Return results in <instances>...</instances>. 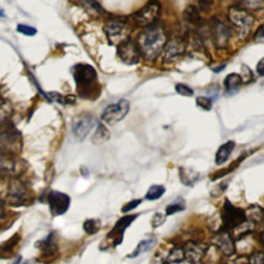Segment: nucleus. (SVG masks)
<instances>
[{"label": "nucleus", "mask_w": 264, "mask_h": 264, "mask_svg": "<svg viewBox=\"0 0 264 264\" xmlns=\"http://www.w3.org/2000/svg\"><path fill=\"white\" fill-rule=\"evenodd\" d=\"M211 3H205V2H202V3H199V6H200V9L201 11L203 12H207L210 8H211Z\"/></svg>", "instance_id": "43"}, {"label": "nucleus", "mask_w": 264, "mask_h": 264, "mask_svg": "<svg viewBox=\"0 0 264 264\" xmlns=\"http://www.w3.org/2000/svg\"><path fill=\"white\" fill-rule=\"evenodd\" d=\"M164 193H165V187L164 186L153 185V186L150 187L148 192H146L144 198L146 200H150V201L158 200L159 198H161L163 196Z\"/></svg>", "instance_id": "29"}, {"label": "nucleus", "mask_w": 264, "mask_h": 264, "mask_svg": "<svg viewBox=\"0 0 264 264\" xmlns=\"http://www.w3.org/2000/svg\"><path fill=\"white\" fill-rule=\"evenodd\" d=\"M161 5L158 2H150L135 12L131 19L137 27L146 28L155 24L161 13Z\"/></svg>", "instance_id": "7"}, {"label": "nucleus", "mask_w": 264, "mask_h": 264, "mask_svg": "<svg viewBox=\"0 0 264 264\" xmlns=\"http://www.w3.org/2000/svg\"><path fill=\"white\" fill-rule=\"evenodd\" d=\"M36 248L42 252V254L45 258L55 256L58 252V245L56 243L55 234L51 233L47 239L37 242Z\"/></svg>", "instance_id": "18"}, {"label": "nucleus", "mask_w": 264, "mask_h": 264, "mask_svg": "<svg viewBox=\"0 0 264 264\" xmlns=\"http://www.w3.org/2000/svg\"><path fill=\"white\" fill-rule=\"evenodd\" d=\"M224 68H225V64H223V65H221V66H219V67H217V68H212V70H213L214 72L218 73V72H221Z\"/></svg>", "instance_id": "45"}, {"label": "nucleus", "mask_w": 264, "mask_h": 264, "mask_svg": "<svg viewBox=\"0 0 264 264\" xmlns=\"http://www.w3.org/2000/svg\"><path fill=\"white\" fill-rule=\"evenodd\" d=\"M196 105L203 110H211L213 107V100L207 96H199L196 98Z\"/></svg>", "instance_id": "32"}, {"label": "nucleus", "mask_w": 264, "mask_h": 264, "mask_svg": "<svg viewBox=\"0 0 264 264\" xmlns=\"http://www.w3.org/2000/svg\"><path fill=\"white\" fill-rule=\"evenodd\" d=\"M73 79L79 89L85 90L90 88L97 80V72L93 66L89 64H77L73 67Z\"/></svg>", "instance_id": "12"}, {"label": "nucleus", "mask_w": 264, "mask_h": 264, "mask_svg": "<svg viewBox=\"0 0 264 264\" xmlns=\"http://www.w3.org/2000/svg\"><path fill=\"white\" fill-rule=\"evenodd\" d=\"M186 209V203L184 201L183 198H179L175 200L174 202H172L171 204H168L166 209H165V213H166V216H171L175 213H179V212H182Z\"/></svg>", "instance_id": "30"}, {"label": "nucleus", "mask_w": 264, "mask_h": 264, "mask_svg": "<svg viewBox=\"0 0 264 264\" xmlns=\"http://www.w3.org/2000/svg\"><path fill=\"white\" fill-rule=\"evenodd\" d=\"M31 190L17 178H4L0 181V200L12 207H21L31 202Z\"/></svg>", "instance_id": "2"}, {"label": "nucleus", "mask_w": 264, "mask_h": 264, "mask_svg": "<svg viewBox=\"0 0 264 264\" xmlns=\"http://www.w3.org/2000/svg\"><path fill=\"white\" fill-rule=\"evenodd\" d=\"M238 7L252 12L264 10V0H248V2H242L237 4Z\"/></svg>", "instance_id": "28"}, {"label": "nucleus", "mask_w": 264, "mask_h": 264, "mask_svg": "<svg viewBox=\"0 0 264 264\" xmlns=\"http://www.w3.org/2000/svg\"><path fill=\"white\" fill-rule=\"evenodd\" d=\"M83 6L86 8L87 11H89L92 14H99L102 11L100 5L96 2H85L83 3Z\"/></svg>", "instance_id": "37"}, {"label": "nucleus", "mask_w": 264, "mask_h": 264, "mask_svg": "<svg viewBox=\"0 0 264 264\" xmlns=\"http://www.w3.org/2000/svg\"><path fill=\"white\" fill-rule=\"evenodd\" d=\"M260 242H261L262 246L264 247V232H262V233L260 234Z\"/></svg>", "instance_id": "46"}, {"label": "nucleus", "mask_w": 264, "mask_h": 264, "mask_svg": "<svg viewBox=\"0 0 264 264\" xmlns=\"http://www.w3.org/2000/svg\"><path fill=\"white\" fill-rule=\"evenodd\" d=\"M106 37L111 44H121L128 39L129 21L124 17H110L103 26Z\"/></svg>", "instance_id": "4"}, {"label": "nucleus", "mask_w": 264, "mask_h": 264, "mask_svg": "<svg viewBox=\"0 0 264 264\" xmlns=\"http://www.w3.org/2000/svg\"><path fill=\"white\" fill-rule=\"evenodd\" d=\"M221 219V231H229L231 229H236L247 221L246 211L240 208H236L228 199H225Z\"/></svg>", "instance_id": "5"}, {"label": "nucleus", "mask_w": 264, "mask_h": 264, "mask_svg": "<svg viewBox=\"0 0 264 264\" xmlns=\"http://www.w3.org/2000/svg\"><path fill=\"white\" fill-rule=\"evenodd\" d=\"M188 40L184 36H173L168 39V42L163 50V58L166 62H174L184 56L187 50Z\"/></svg>", "instance_id": "10"}, {"label": "nucleus", "mask_w": 264, "mask_h": 264, "mask_svg": "<svg viewBox=\"0 0 264 264\" xmlns=\"http://www.w3.org/2000/svg\"><path fill=\"white\" fill-rule=\"evenodd\" d=\"M96 124V119L92 115L89 114H82L77 116L72 121L71 125V131L73 137L82 141L84 140L87 135L90 133V131L93 129V127Z\"/></svg>", "instance_id": "11"}, {"label": "nucleus", "mask_w": 264, "mask_h": 264, "mask_svg": "<svg viewBox=\"0 0 264 264\" xmlns=\"http://www.w3.org/2000/svg\"><path fill=\"white\" fill-rule=\"evenodd\" d=\"M117 54H118L120 60L127 65H135L139 61L140 54L136 43L129 37L118 45Z\"/></svg>", "instance_id": "13"}, {"label": "nucleus", "mask_w": 264, "mask_h": 264, "mask_svg": "<svg viewBox=\"0 0 264 264\" xmlns=\"http://www.w3.org/2000/svg\"><path fill=\"white\" fill-rule=\"evenodd\" d=\"M186 258L192 263V264H201L202 257L204 255V249L199 246L196 243L189 242L187 244V247L184 249Z\"/></svg>", "instance_id": "19"}, {"label": "nucleus", "mask_w": 264, "mask_h": 264, "mask_svg": "<svg viewBox=\"0 0 264 264\" xmlns=\"http://www.w3.org/2000/svg\"><path fill=\"white\" fill-rule=\"evenodd\" d=\"M3 16V12L2 11H0V17H2Z\"/></svg>", "instance_id": "48"}, {"label": "nucleus", "mask_w": 264, "mask_h": 264, "mask_svg": "<svg viewBox=\"0 0 264 264\" xmlns=\"http://www.w3.org/2000/svg\"><path fill=\"white\" fill-rule=\"evenodd\" d=\"M210 36H212L213 43L218 50H224L228 47L231 29L230 27L219 17H214L210 23Z\"/></svg>", "instance_id": "8"}, {"label": "nucleus", "mask_w": 264, "mask_h": 264, "mask_svg": "<svg viewBox=\"0 0 264 264\" xmlns=\"http://www.w3.org/2000/svg\"><path fill=\"white\" fill-rule=\"evenodd\" d=\"M156 245V240L155 239H150V240H143L141 241L138 246L136 247V249L133 251V253L131 255H129L130 258H135L137 256H139L142 253H146L149 252L154 246Z\"/></svg>", "instance_id": "24"}, {"label": "nucleus", "mask_w": 264, "mask_h": 264, "mask_svg": "<svg viewBox=\"0 0 264 264\" xmlns=\"http://www.w3.org/2000/svg\"><path fill=\"white\" fill-rule=\"evenodd\" d=\"M186 259L185 256V251L182 248H173L170 250L167 258H166V262L167 263H181Z\"/></svg>", "instance_id": "27"}, {"label": "nucleus", "mask_w": 264, "mask_h": 264, "mask_svg": "<svg viewBox=\"0 0 264 264\" xmlns=\"http://www.w3.org/2000/svg\"><path fill=\"white\" fill-rule=\"evenodd\" d=\"M234 148H236V142H234L233 140H229V141L223 143L216 153V159H215L216 164L217 165L224 164L230 157Z\"/></svg>", "instance_id": "20"}, {"label": "nucleus", "mask_w": 264, "mask_h": 264, "mask_svg": "<svg viewBox=\"0 0 264 264\" xmlns=\"http://www.w3.org/2000/svg\"><path fill=\"white\" fill-rule=\"evenodd\" d=\"M83 228L86 233L88 234H95L100 229V222L95 219H90L85 221Z\"/></svg>", "instance_id": "31"}, {"label": "nucleus", "mask_w": 264, "mask_h": 264, "mask_svg": "<svg viewBox=\"0 0 264 264\" xmlns=\"http://www.w3.org/2000/svg\"><path fill=\"white\" fill-rule=\"evenodd\" d=\"M12 111H13V108H12V105L10 104V102H4L2 104V106H0V121L2 122L7 121L11 117Z\"/></svg>", "instance_id": "33"}, {"label": "nucleus", "mask_w": 264, "mask_h": 264, "mask_svg": "<svg viewBox=\"0 0 264 264\" xmlns=\"http://www.w3.org/2000/svg\"><path fill=\"white\" fill-rule=\"evenodd\" d=\"M253 40H254L255 42H261V41L264 40V24H262V25H260V26L258 27L256 32L254 33Z\"/></svg>", "instance_id": "41"}, {"label": "nucleus", "mask_w": 264, "mask_h": 264, "mask_svg": "<svg viewBox=\"0 0 264 264\" xmlns=\"http://www.w3.org/2000/svg\"><path fill=\"white\" fill-rule=\"evenodd\" d=\"M183 18H184L185 22L189 25L199 26L201 24V17H200L199 11L193 5H190L185 9V11L183 13Z\"/></svg>", "instance_id": "22"}, {"label": "nucleus", "mask_w": 264, "mask_h": 264, "mask_svg": "<svg viewBox=\"0 0 264 264\" xmlns=\"http://www.w3.org/2000/svg\"><path fill=\"white\" fill-rule=\"evenodd\" d=\"M250 264H264V254L262 252H257L252 255Z\"/></svg>", "instance_id": "40"}, {"label": "nucleus", "mask_w": 264, "mask_h": 264, "mask_svg": "<svg viewBox=\"0 0 264 264\" xmlns=\"http://www.w3.org/2000/svg\"><path fill=\"white\" fill-rule=\"evenodd\" d=\"M7 218L8 217L6 216V214L0 211V227H2L5 224V222L7 221Z\"/></svg>", "instance_id": "44"}, {"label": "nucleus", "mask_w": 264, "mask_h": 264, "mask_svg": "<svg viewBox=\"0 0 264 264\" xmlns=\"http://www.w3.org/2000/svg\"><path fill=\"white\" fill-rule=\"evenodd\" d=\"M23 169L24 165L16 157H9L0 153V173L4 178H15Z\"/></svg>", "instance_id": "15"}, {"label": "nucleus", "mask_w": 264, "mask_h": 264, "mask_svg": "<svg viewBox=\"0 0 264 264\" xmlns=\"http://www.w3.org/2000/svg\"><path fill=\"white\" fill-rule=\"evenodd\" d=\"M165 220H166V215H164L160 212L156 213L152 218V227L157 228V227L161 226L165 222Z\"/></svg>", "instance_id": "38"}, {"label": "nucleus", "mask_w": 264, "mask_h": 264, "mask_svg": "<svg viewBox=\"0 0 264 264\" xmlns=\"http://www.w3.org/2000/svg\"><path fill=\"white\" fill-rule=\"evenodd\" d=\"M213 243L226 256H231L236 253V243L228 231L218 232L217 236L213 239Z\"/></svg>", "instance_id": "17"}, {"label": "nucleus", "mask_w": 264, "mask_h": 264, "mask_svg": "<svg viewBox=\"0 0 264 264\" xmlns=\"http://www.w3.org/2000/svg\"><path fill=\"white\" fill-rule=\"evenodd\" d=\"M48 201L50 212L54 217L65 214L70 205L69 196L58 191H51L48 196Z\"/></svg>", "instance_id": "14"}, {"label": "nucleus", "mask_w": 264, "mask_h": 264, "mask_svg": "<svg viewBox=\"0 0 264 264\" xmlns=\"http://www.w3.org/2000/svg\"><path fill=\"white\" fill-rule=\"evenodd\" d=\"M110 137L109 131L107 130V128L103 125V124H98L97 129L92 137V141L95 144H101L105 141H107Z\"/></svg>", "instance_id": "26"}, {"label": "nucleus", "mask_w": 264, "mask_h": 264, "mask_svg": "<svg viewBox=\"0 0 264 264\" xmlns=\"http://www.w3.org/2000/svg\"><path fill=\"white\" fill-rule=\"evenodd\" d=\"M227 18L229 23L236 28L239 37L242 41H245L252 30V27L255 22L254 16L247 10L242 9L236 5L229 8Z\"/></svg>", "instance_id": "3"}, {"label": "nucleus", "mask_w": 264, "mask_h": 264, "mask_svg": "<svg viewBox=\"0 0 264 264\" xmlns=\"http://www.w3.org/2000/svg\"><path fill=\"white\" fill-rule=\"evenodd\" d=\"M142 202V200L141 199H133V200H131V201H129L128 203H126L124 207L122 208V213H128V212H130V211H133L134 209H136L138 205L140 204Z\"/></svg>", "instance_id": "39"}, {"label": "nucleus", "mask_w": 264, "mask_h": 264, "mask_svg": "<svg viewBox=\"0 0 264 264\" xmlns=\"http://www.w3.org/2000/svg\"><path fill=\"white\" fill-rule=\"evenodd\" d=\"M130 110V103L126 99H121L117 103L107 105L101 114V119L108 125H115L123 120Z\"/></svg>", "instance_id": "9"}, {"label": "nucleus", "mask_w": 264, "mask_h": 264, "mask_svg": "<svg viewBox=\"0 0 264 264\" xmlns=\"http://www.w3.org/2000/svg\"><path fill=\"white\" fill-rule=\"evenodd\" d=\"M2 203H3V201L0 200V211H2Z\"/></svg>", "instance_id": "47"}, {"label": "nucleus", "mask_w": 264, "mask_h": 264, "mask_svg": "<svg viewBox=\"0 0 264 264\" xmlns=\"http://www.w3.org/2000/svg\"><path fill=\"white\" fill-rule=\"evenodd\" d=\"M168 39L165 27L161 24L155 23L149 27L143 28V30L139 32L135 43L143 59L154 61L163 52Z\"/></svg>", "instance_id": "1"}, {"label": "nucleus", "mask_w": 264, "mask_h": 264, "mask_svg": "<svg viewBox=\"0 0 264 264\" xmlns=\"http://www.w3.org/2000/svg\"><path fill=\"white\" fill-rule=\"evenodd\" d=\"M138 217V215H126L120 220L117 221L115 227L108 233L107 238H111L114 241V246H118L122 243L125 229L131 225V223Z\"/></svg>", "instance_id": "16"}, {"label": "nucleus", "mask_w": 264, "mask_h": 264, "mask_svg": "<svg viewBox=\"0 0 264 264\" xmlns=\"http://www.w3.org/2000/svg\"><path fill=\"white\" fill-rule=\"evenodd\" d=\"M17 31L27 35V36H33L37 33V30L35 28L31 27V26H28V25H24V24H19L17 27Z\"/></svg>", "instance_id": "35"}, {"label": "nucleus", "mask_w": 264, "mask_h": 264, "mask_svg": "<svg viewBox=\"0 0 264 264\" xmlns=\"http://www.w3.org/2000/svg\"><path fill=\"white\" fill-rule=\"evenodd\" d=\"M179 178L185 186H193L200 178V174L196 172L195 170L191 168H186V167H180L179 169Z\"/></svg>", "instance_id": "21"}, {"label": "nucleus", "mask_w": 264, "mask_h": 264, "mask_svg": "<svg viewBox=\"0 0 264 264\" xmlns=\"http://www.w3.org/2000/svg\"><path fill=\"white\" fill-rule=\"evenodd\" d=\"M256 70L260 77H264V57L258 62Z\"/></svg>", "instance_id": "42"}, {"label": "nucleus", "mask_w": 264, "mask_h": 264, "mask_svg": "<svg viewBox=\"0 0 264 264\" xmlns=\"http://www.w3.org/2000/svg\"><path fill=\"white\" fill-rule=\"evenodd\" d=\"M246 216H247V220L250 219L252 223L256 224L263 219L264 210L261 207H259V205H251V207H249V209L246 211Z\"/></svg>", "instance_id": "25"}, {"label": "nucleus", "mask_w": 264, "mask_h": 264, "mask_svg": "<svg viewBox=\"0 0 264 264\" xmlns=\"http://www.w3.org/2000/svg\"><path fill=\"white\" fill-rule=\"evenodd\" d=\"M228 185H229V181H223L221 182L219 185H217L212 191H211V196L214 197V198H218L220 197L228 188Z\"/></svg>", "instance_id": "34"}, {"label": "nucleus", "mask_w": 264, "mask_h": 264, "mask_svg": "<svg viewBox=\"0 0 264 264\" xmlns=\"http://www.w3.org/2000/svg\"><path fill=\"white\" fill-rule=\"evenodd\" d=\"M242 84H243V80L241 74L239 73H230L224 80V86L226 88L227 93L237 92L239 90V88L242 86Z\"/></svg>", "instance_id": "23"}, {"label": "nucleus", "mask_w": 264, "mask_h": 264, "mask_svg": "<svg viewBox=\"0 0 264 264\" xmlns=\"http://www.w3.org/2000/svg\"><path fill=\"white\" fill-rule=\"evenodd\" d=\"M175 91H177L178 94H180L182 96H186V97H191L194 95V91L191 89V88L184 84L175 85Z\"/></svg>", "instance_id": "36"}, {"label": "nucleus", "mask_w": 264, "mask_h": 264, "mask_svg": "<svg viewBox=\"0 0 264 264\" xmlns=\"http://www.w3.org/2000/svg\"><path fill=\"white\" fill-rule=\"evenodd\" d=\"M22 136L17 130L0 131V153L9 157H17L22 151Z\"/></svg>", "instance_id": "6"}]
</instances>
